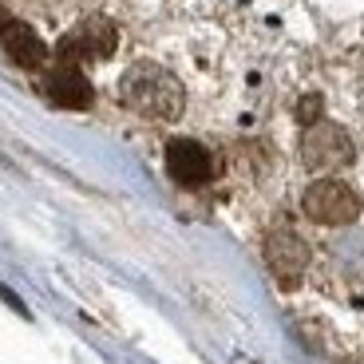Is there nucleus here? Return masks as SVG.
Segmentation results:
<instances>
[{
    "mask_svg": "<svg viewBox=\"0 0 364 364\" xmlns=\"http://www.w3.org/2000/svg\"><path fill=\"white\" fill-rule=\"evenodd\" d=\"M119 100L123 107H131L143 119H159V123H171L182 115L186 107V91H182L178 75H171L163 64H151V60H139L123 72L119 80Z\"/></svg>",
    "mask_w": 364,
    "mask_h": 364,
    "instance_id": "1",
    "label": "nucleus"
},
{
    "mask_svg": "<svg viewBox=\"0 0 364 364\" xmlns=\"http://www.w3.org/2000/svg\"><path fill=\"white\" fill-rule=\"evenodd\" d=\"M360 194L348 186V182L333 178V174H325V178H317L305 191V198H301V210H305V218L317 222V226H348V222L360 218Z\"/></svg>",
    "mask_w": 364,
    "mask_h": 364,
    "instance_id": "2",
    "label": "nucleus"
},
{
    "mask_svg": "<svg viewBox=\"0 0 364 364\" xmlns=\"http://www.w3.org/2000/svg\"><path fill=\"white\" fill-rule=\"evenodd\" d=\"M115 48H119V28L107 16H87L60 36L55 55H60V64H91V60L115 55Z\"/></svg>",
    "mask_w": 364,
    "mask_h": 364,
    "instance_id": "3",
    "label": "nucleus"
},
{
    "mask_svg": "<svg viewBox=\"0 0 364 364\" xmlns=\"http://www.w3.org/2000/svg\"><path fill=\"white\" fill-rule=\"evenodd\" d=\"M353 155H356V146L341 123H325L321 119V123L305 127V135H301V163L317 174L341 171V166L353 163Z\"/></svg>",
    "mask_w": 364,
    "mask_h": 364,
    "instance_id": "4",
    "label": "nucleus"
},
{
    "mask_svg": "<svg viewBox=\"0 0 364 364\" xmlns=\"http://www.w3.org/2000/svg\"><path fill=\"white\" fill-rule=\"evenodd\" d=\"M262 250H265V265H269V273L285 285V289H293V285L305 277V269H309V242H305L297 230H289V226L269 230Z\"/></svg>",
    "mask_w": 364,
    "mask_h": 364,
    "instance_id": "5",
    "label": "nucleus"
},
{
    "mask_svg": "<svg viewBox=\"0 0 364 364\" xmlns=\"http://www.w3.org/2000/svg\"><path fill=\"white\" fill-rule=\"evenodd\" d=\"M166 174L178 186H202L214 178V155L198 139H171L166 143Z\"/></svg>",
    "mask_w": 364,
    "mask_h": 364,
    "instance_id": "6",
    "label": "nucleus"
},
{
    "mask_svg": "<svg viewBox=\"0 0 364 364\" xmlns=\"http://www.w3.org/2000/svg\"><path fill=\"white\" fill-rule=\"evenodd\" d=\"M44 95L55 103V107H68V111H87L91 100H95L91 80L80 72V64H55V68H48Z\"/></svg>",
    "mask_w": 364,
    "mask_h": 364,
    "instance_id": "7",
    "label": "nucleus"
},
{
    "mask_svg": "<svg viewBox=\"0 0 364 364\" xmlns=\"http://www.w3.org/2000/svg\"><path fill=\"white\" fill-rule=\"evenodd\" d=\"M0 48L9 52L12 64L28 68V72H40L48 64V44L40 40V32L24 20H9V24L0 28Z\"/></svg>",
    "mask_w": 364,
    "mask_h": 364,
    "instance_id": "8",
    "label": "nucleus"
},
{
    "mask_svg": "<svg viewBox=\"0 0 364 364\" xmlns=\"http://www.w3.org/2000/svg\"><path fill=\"white\" fill-rule=\"evenodd\" d=\"M297 123H301V127L321 123V95H305V100L297 103Z\"/></svg>",
    "mask_w": 364,
    "mask_h": 364,
    "instance_id": "9",
    "label": "nucleus"
},
{
    "mask_svg": "<svg viewBox=\"0 0 364 364\" xmlns=\"http://www.w3.org/2000/svg\"><path fill=\"white\" fill-rule=\"evenodd\" d=\"M9 20H12V16H9V12H4V9H0V28L9 24Z\"/></svg>",
    "mask_w": 364,
    "mask_h": 364,
    "instance_id": "10",
    "label": "nucleus"
}]
</instances>
